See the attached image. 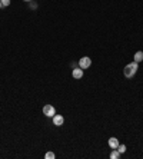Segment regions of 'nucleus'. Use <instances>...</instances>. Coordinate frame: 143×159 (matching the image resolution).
Wrapping results in <instances>:
<instances>
[{"label": "nucleus", "mask_w": 143, "mask_h": 159, "mask_svg": "<svg viewBox=\"0 0 143 159\" xmlns=\"http://www.w3.org/2000/svg\"><path fill=\"white\" fill-rule=\"evenodd\" d=\"M138 67H139L138 63H136V62H132V63H129V65L125 66V69H123V75H125L128 79H130V77H133V76L136 75Z\"/></svg>", "instance_id": "f257e3e1"}, {"label": "nucleus", "mask_w": 143, "mask_h": 159, "mask_svg": "<svg viewBox=\"0 0 143 159\" xmlns=\"http://www.w3.org/2000/svg\"><path fill=\"white\" fill-rule=\"evenodd\" d=\"M43 115L47 116V118H53V116L56 115L54 106H52V105H44V106H43Z\"/></svg>", "instance_id": "f03ea898"}, {"label": "nucleus", "mask_w": 143, "mask_h": 159, "mask_svg": "<svg viewBox=\"0 0 143 159\" xmlns=\"http://www.w3.org/2000/svg\"><path fill=\"white\" fill-rule=\"evenodd\" d=\"M90 65H92V60H90V57H87V56H83L80 60H79V67L80 69H89L90 67Z\"/></svg>", "instance_id": "7ed1b4c3"}, {"label": "nucleus", "mask_w": 143, "mask_h": 159, "mask_svg": "<svg viewBox=\"0 0 143 159\" xmlns=\"http://www.w3.org/2000/svg\"><path fill=\"white\" fill-rule=\"evenodd\" d=\"M64 123V118L62 115H54L53 116V125L54 126H62Z\"/></svg>", "instance_id": "20e7f679"}, {"label": "nucleus", "mask_w": 143, "mask_h": 159, "mask_svg": "<svg viewBox=\"0 0 143 159\" xmlns=\"http://www.w3.org/2000/svg\"><path fill=\"white\" fill-rule=\"evenodd\" d=\"M72 76H73L75 79H82V77H83V69H80V67L73 69V70H72Z\"/></svg>", "instance_id": "39448f33"}, {"label": "nucleus", "mask_w": 143, "mask_h": 159, "mask_svg": "<svg viewBox=\"0 0 143 159\" xmlns=\"http://www.w3.org/2000/svg\"><path fill=\"white\" fill-rule=\"evenodd\" d=\"M109 146H110L112 149H117V146H119L117 138H110V139H109Z\"/></svg>", "instance_id": "423d86ee"}, {"label": "nucleus", "mask_w": 143, "mask_h": 159, "mask_svg": "<svg viewBox=\"0 0 143 159\" xmlns=\"http://www.w3.org/2000/svg\"><path fill=\"white\" fill-rule=\"evenodd\" d=\"M142 60H143V52H136V53H135V62L139 63V62H142Z\"/></svg>", "instance_id": "0eeeda50"}, {"label": "nucleus", "mask_w": 143, "mask_h": 159, "mask_svg": "<svg viewBox=\"0 0 143 159\" xmlns=\"http://www.w3.org/2000/svg\"><path fill=\"white\" fill-rule=\"evenodd\" d=\"M120 158V152L117 149H113L112 154H110V159H119Z\"/></svg>", "instance_id": "6e6552de"}, {"label": "nucleus", "mask_w": 143, "mask_h": 159, "mask_svg": "<svg viewBox=\"0 0 143 159\" xmlns=\"http://www.w3.org/2000/svg\"><path fill=\"white\" fill-rule=\"evenodd\" d=\"M117 151H119L120 154H125V152H126V146H125V145H120V144H119V146H117Z\"/></svg>", "instance_id": "1a4fd4ad"}, {"label": "nucleus", "mask_w": 143, "mask_h": 159, "mask_svg": "<svg viewBox=\"0 0 143 159\" xmlns=\"http://www.w3.org/2000/svg\"><path fill=\"white\" fill-rule=\"evenodd\" d=\"M44 158L46 159H54V154H53V152H47V154L44 155Z\"/></svg>", "instance_id": "9d476101"}, {"label": "nucleus", "mask_w": 143, "mask_h": 159, "mask_svg": "<svg viewBox=\"0 0 143 159\" xmlns=\"http://www.w3.org/2000/svg\"><path fill=\"white\" fill-rule=\"evenodd\" d=\"M10 4V0H1V6H9Z\"/></svg>", "instance_id": "9b49d317"}, {"label": "nucleus", "mask_w": 143, "mask_h": 159, "mask_svg": "<svg viewBox=\"0 0 143 159\" xmlns=\"http://www.w3.org/2000/svg\"><path fill=\"white\" fill-rule=\"evenodd\" d=\"M30 7H32V9H36V7H37V4H36V3H32V4H30Z\"/></svg>", "instance_id": "f8f14e48"}, {"label": "nucleus", "mask_w": 143, "mask_h": 159, "mask_svg": "<svg viewBox=\"0 0 143 159\" xmlns=\"http://www.w3.org/2000/svg\"><path fill=\"white\" fill-rule=\"evenodd\" d=\"M0 7H1V0H0Z\"/></svg>", "instance_id": "ddd939ff"}, {"label": "nucleus", "mask_w": 143, "mask_h": 159, "mask_svg": "<svg viewBox=\"0 0 143 159\" xmlns=\"http://www.w3.org/2000/svg\"><path fill=\"white\" fill-rule=\"evenodd\" d=\"M24 1H32V0H24Z\"/></svg>", "instance_id": "4468645a"}]
</instances>
